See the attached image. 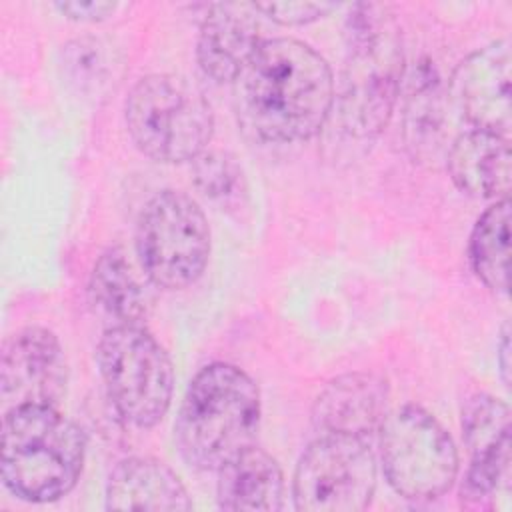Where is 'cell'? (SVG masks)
I'll use <instances>...</instances> for the list:
<instances>
[{
    "mask_svg": "<svg viewBox=\"0 0 512 512\" xmlns=\"http://www.w3.org/2000/svg\"><path fill=\"white\" fill-rule=\"evenodd\" d=\"M328 62L296 38H266L232 82L238 124L260 142L288 144L316 136L334 106Z\"/></svg>",
    "mask_w": 512,
    "mask_h": 512,
    "instance_id": "obj_1",
    "label": "cell"
},
{
    "mask_svg": "<svg viewBox=\"0 0 512 512\" xmlns=\"http://www.w3.org/2000/svg\"><path fill=\"white\" fill-rule=\"evenodd\" d=\"M348 50L330 118L342 136L372 142L390 122L404 74L396 20L384 6L358 4L346 22Z\"/></svg>",
    "mask_w": 512,
    "mask_h": 512,
    "instance_id": "obj_2",
    "label": "cell"
},
{
    "mask_svg": "<svg viewBox=\"0 0 512 512\" xmlns=\"http://www.w3.org/2000/svg\"><path fill=\"white\" fill-rule=\"evenodd\" d=\"M260 428V392L234 364L212 362L190 380L176 418L182 458L196 470H218L250 446Z\"/></svg>",
    "mask_w": 512,
    "mask_h": 512,
    "instance_id": "obj_3",
    "label": "cell"
},
{
    "mask_svg": "<svg viewBox=\"0 0 512 512\" xmlns=\"http://www.w3.org/2000/svg\"><path fill=\"white\" fill-rule=\"evenodd\" d=\"M84 454L82 428L58 406H20L2 416V482L24 502L66 496L82 474Z\"/></svg>",
    "mask_w": 512,
    "mask_h": 512,
    "instance_id": "obj_4",
    "label": "cell"
},
{
    "mask_svg": "<svg viewBox=\"0 0 512 512\" xmlns=\"http://www.w3.org/2000/svg\"><path fill=\"white\" fill-rule=\"evenodd\" d=\"M124 118L134 146L154 162L196 160L214 134L212 106L186 78L148 74L128 92Z\"/></svg>",
    "mask_w": 512,
    "mask_h": 512,
    "instance_id": "obj_5",
    "label": "cell"
},
{
    "mask_svg": "<svg viewBox=\"0 0 512 512\" xmlns=\"http://www.w3.org/2000/svg\"><path fill=\"white\" fill-rule=\"evenodd\" d=\"M96 360L108 398L126 424L148 430L166 416L174 392L172 360L142 324L108 326Z\"/></svg>",
    "mask_w": 512,
    "mask_h": 512,
    "instance_id": "obj_6",
    "label": "cell"
},
{
    "mask_svg": "<svg viewBox=\"0 0 512 512\" xmlns=\"http://www.w3.org/2000/svg\"><path fill=\"white\" fill-rule=\"evenodd\" d=\"M136 254L152 284L164 290L194 284L210 256V226L200 204L178 190L156 192L136 224Z\"/></svg>",
    "mask_w": 512,
    "mask_h": 512,
    "instance_id": "obj_7",
    "label": "cell"
},
{
    "mask_svg": "<svg viewBox=\"0 0 512 512\" xmlns=\"http://www.w3.org/2000/svg\"><path fill=\"white\" fill-rule=\"evenodd\" d=\"M380 458L388 484L408 500H434L458 476V450L446 428L424 408L406 404L380 424Z\"/></svg>",
    "mask_w": 512,
    "mask_h": 512,
    "instance_id": "obj_8",
    "label": "cell"
},
{
    "mask_svg": "<svg viewBox=\"0 0 512 512\" xmlns=\"http://www.w3.org/2000/svg\"><path fill=\"white\" fill-rule=\"evenodd\" d=\"M376 490V458L368 438L318 434L298 458L292 478L300 512H362Z\"/></svg>",
    "mask_w": 512,
    "mask_h": 512,
    "instance_id": "obj_9",
    "label": "cell"
},
{
    "mask_svg": "<svg viewBox=\"0 0 512 512\" xmlns=\"http://www.w3.org/2000/svg\"><path fill=\"white\" fill-rule=\"evenodd\" d=\"M66 384L68 362L54 332L26 326L4 342L0 360L4 412L20 406H58Z\"/></svg>",
    "mask_w": 512,
    "mask_h": 512,
    "instance_id": "obj_10",
    "label": "cell"
},
{
    "mask_svg": "<svg viewBox=\"0 0 512 512\" xmlns=\"http://www.w3.org/2000/svg\"><path fill=\"white\" fill-rule=\"evenodd\" d=\"M456 100L476 130L510 134V42L496 40L470 54L454 76Z\"/></svg>",
    "mask_w": 512,
    "mask_h": 512,
    "instance_id": "obj_11",
    "label": "cell"
},
{
    "mask_svg": "<svg viewBox=\"0 0 512 512\" xmlns=\"http://www.w3.org/2000/svg\"><path fill=\"white\" fill-rule=\"evenodd\" d=\"M256 4L220 2L208 6L202 20L196 60L214 82H234L244 64L260 46V20Z\"/></svg>",
    "mask_w": 512,
    "mask_h": 512,
    "instance_id": "obj_12",
    "label": "cell"
},
{
    "mask_svg": "<svg viewBox=\"0 0 512 512\" xmlns=\"http://www.w3.org/2000/svg\"><path fill=\"white\" fill-rule=\"evenodd\" d=\"M388 382L374 372H350L330 380L314 400L312 424L318 434L368 438L388 414Z\"/></svg>",
    "mask_w": 512,
    "mask_h": 512,
    "instance_id": "obj_13",
    "label": "cell"
},
{
    "mask_svg": "<svg viewBox=\"0 0 512 512\" xmlns=\"http://www.w3.org/2000/svg\"><path fill=\"white\" fill-rule=\"evenodd\" d=\"M446 168L456 188L472 198H508L510 138L472 128L452 142Z\"/></svg>",
    "mask_w": 512,
    "mask_h": 512,
    "instance_id": "obj_14",
    "label": "cell"
},
{
    "mask_svg": "<svg viewBox=\"0 0 512 512\" xmlns=\"http://www.w3.org/2000/svg\"><path fill=\"white\" fill-rule=\"evenodd\" d=\"M108 510H190L192 502L176 472L148 456L116 464L106 484Z\"/></svg>",
    "mask_w": 512,
    "mask_h": 512,
    "instance_id": "obj_15",
    "label": "cell"
},
{
    "mask_svg": "<svg viewBox=\"0 0 512 512\" xmlns=\"http://www.w3.org/2000/svg\"><path fill=\"white\" fill-rule=\"evenodd\" d=\"M216 472V498L222 510L276 512L282 508L284 476L266 450L250 446Z\"/></svg>",
    "mask_w": 512,
    "mask_h": 512,
    "instance_id": "obj_16",
    "label": "cell"
},
{
    "mask_svg": "<svg viewBox=\"0 0 512 512\" xmlns=\"http://www.w3.org/2000/svg\"><path fill=\"white\" fill-rule=\"evenodd\" d=\"M88 294L94 308L112 322L110 326L142 324L148 314L146 290L126 260V254L118 248L106 250L94 262Z\"/></svg>",
    "mask_w": 512,
    "mask_h": 512,
    "instance_id": "obj_17",
    "label": "cell"
},
{
    "mask_svg": "<svg viewBox=\"0 0 512 512\" xmlns=\"http://www.w3.org/2000/svg\"><path fill=\"white\" fill-rule=\"evenodd\" d=\"M468 258L476 278L492 292H508L510 272V200H496L472 228Z\"/></svg>",
    "mask_w": 512,
    "mask_h": 512,
    "instance_id": "obj_18",
    "label": "cell"
},
{
    "mask_svg": "<svg viewBox=\"0 0 512 512\" xmlns=\"http://www.w3.org/2000/svg\"><path fill=\"white\" fill-rule=\"evenodd\" d=\"M462 430L470 456L508 444L510 410L502 400L490 394H476L464 404Z\"/></svg>",
    "mask_w": 512,
    "mask_h": 512,
    "instance_id": "obj_19",
    "label": "cell"
},
{
    "mask_svg": "<svg viewBox=\"0 0 512 512\" xmlns=\"http://www.w3.org/2000/svg\"><path fill=\"white\" fill-rule=\"evenodd\" d=\"M510 442L482 454L470 456V466L460 486V502L470 510L492 506L498 490L508 482Z\"/></svg>",
    "mask_w": 512,
    "mask_h": 512,
    "instance_id": "obj_20",
    "label": "cell"
},
{
    "mask_svg": "<svg viewBox=\"0 0 512 512\" xmlns=\"http://www.w3.org/2000/svg\"><path fill=\"white\" fill-rule=\"evenodd\" d=\"M194 182L206 198L230 200L242 186V170L228 154L202 152L194 160Z\"/></svg>",
    "mask_w": 512,
    "mask_h": 512,
    "instance_id": "obj_21",
    "label": "cell"
},
{
    "mask_svg": "<svg viewBox=\"0 0 512 512\" xmlns=\"http://www.w3.org/2000/svg\"><path fill=\"white\" fill-rule=\"evenodd\" d=\"M258 12L284 26H302L314 22L336 8L332 2H260Z\"/></svg>",
    "mask_w": 512,
    "mask_h": 512,
    "instance_id": "obj_22",
    "label": "cell"
},
{
    "mask_svg": "<svg viewBox=\"0 0 512 512\" xmlns=\"http://www.w3.org/2000/svg\"><path fill=\"white\" fill-rule=\"evenodd\" d=\"M56 8L70 20L76 22H100L114 14L116 4L114 2H58Z\"/></svg>",
    "mask_w": 512,
    "mask_h": 512,
    "instance_id": "obj_23",
    "label": "cell"
},
{
    "mask_svg": "<svg viewBox=\"0 0 512 512\" xmlns=\"http://www.w3.org/2000/svg\"><path fill=\"white\" fill-rule=\"evenodd\" d=\"M498 366H500V378L504 382V386H510V330L508 324H504L502 334H500V342H498Z\"/></svg>",
    "mask_w": 512,
    "mask_h": 512,
    "instance_id": "obj_24",
    "label": "cell"
}]
</instances>
